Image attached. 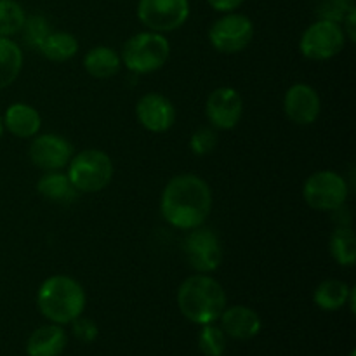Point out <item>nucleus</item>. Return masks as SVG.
<instances>
[{
	"mask_svg": "<svg viewBox=\"0 0 356 356\" xmlns=\"http://www.w3.org/2000/svg\"><path fill=\"white\" fill-rule=\"evenodd\" d=\"M72 332L82 343H94L99 336V329H97L96 322L86 316H79L72 322Z\"/></svg>",
	"mask_w": 356,
	"mask_h": 356,
	"instance_id": "obj_29",
	"label": "nucleus"
},
{
	"mask_svg": "<svg viewBox=\"0 0 356 356\" xmlns=\"http://www.w3.org/2000/svg\"><path fill=\"white\" fill-rule=\"evenodd\" d=\"M191 13L190 0H139L138 19L148 30L169 33L188 21Z\"/></svg>",
	"mask_w": 356,
	"mask_h": 356,
	"instance_id": "obj_9",
	"label": "nucleus"
},
{
	"mask_svg": "<svg viewBox=\"0 0 356 356\" xmlns=\"http://www.w3.org/2000/svg\"><path fill=\"white\" fill-rule=\"evenodd\" d=\"M3 124H2V117H0V141H2V136H3Z\"/></svg>",
	"mask_w": 356,
	"mask_h": 356,
	"instance_id": "obj_32",
	"label": "nucleus"
},
{
	"mask_svg": "<svg viewBox=\"0 0 356 356\" xmlns=\"http://www.w3.org/2000/svg\"><path fill=\"white\" fill-rule=\"evenodd\" d=\"M87 296L82 284L68 275L45 278L37 292V308L45 320L56 325H68L83 315Z\"/></svg>",
	"mask_w": 356,
	"mask_h": 356,
	"instance_id": "obj_2",
	"label": "nucleus"
},
{
	"mask_svg": "<svg viewBox=\"0 0 356 356\" xmlns=\"http://www.w3.org/2000/svg\"><path fill=\"white\" fill-rule=\"evenodd\" d=\"M212 211V190L197 174H179L165 184L160 214L170 226L183 232L204 226Z\"/></svg>",
	"mask_w": 356,
	"mask_h": 356,
	"instance_id": "obj_1",
	"label": "nucleus"
},
{
	"mask_svg": "<svg viewBox=\"0 0 356 356\" xmlns=\"http://www.w3.org/2000/svg\"><path fill=\"white\" fill-rule=\"evenodd\" d=\"M122 59L120 54L113 47L108 45H97L87 51L83 56V68L92 79L106 80L120 72Z\"/></svg>",
	"mask_w": 356,
	"mask_h": 356,
	"instance_id": "obj_18",
	"label": "nucleus"
},
{
	"mask_svg": "<svg viewBox=\"0 0 356 356\" xmlns=\"http://www.w3.org/2000/svg\"><path fill=\"white\" fill-rule=\"evenodd\" d=\"M353 9H356L355 0H320L316 14L318 19H329L341 24Z\"/></svg>",
	"mask_w": 356,
	"mask_h": 356,
	"instance_id": "obj_27",
	"label": "nucleus"
},
{
	"mask_svg": "<svg viewBox=\"0 0 356 356\" xmlns=\"http://www.w3.org/2000/svg\"><path fill=\"white\" fill-rule=\"evenodd\" d=\"M3 131L17 139H31L40 132L42 117L37 108L28 103H13L2 117Z\"/></svg>",
	"mask_w": 356,
	"mask_h": 356,
	"instance_id": "obj_16",
	"label": "nucleus"
},
{
	"mask_svg": "<svg viewBox=\"0 0 356 356\" xmlns=\"http://www.w3.org/2000/svg\"><path fill=\"white\" fill-rule=\"evenodd\" d=\"M177 308L191 323H216L226 308V292L211 275H193L177 289Z\"/></svg>",
	"mask_w": 356,
	"mask_h": 356,
	"instance_id": "obj_3",
	"label": "nucleus"
},
{
	"mask_svg": "<svg viewBox=\"0 0 356 356\" xmlns=\"http://www.w3.org/2000/svg\"><path fill=\"white\" fill-rule=\"evenodd\" d=\"M73 155L72 143L59 134H37L28 149L31 163L45 172L66 169Z\"/></svg>",
	"mask_w": 356,
	"mask_h": 356,
	"instance_id": "obj_12",
	"label": "nucleus"
},
{
	"mask_svg": "<svg viewBox=\"0 0 356 356\" xmlns=\"http://www.w3.org/2000/svg\"><path fill=\"white\" fill-rule=\"evenodd\" d=\"M170 56V44L159 31H139L127 38L120 52L122 65L136 75H149L165 66Z\"/></svg>",
	"mask_w": 356,
	"mask_h": 356,
	"instance_id": "obj_4",
	"label": "nucleus"
},
{
	"mask_svg": "<svg viewBox=\"0 0 356 356\" xmlns=\"http://www.w3.org/2000/svg\"><path fill=\"white\" fill-rule=\"evenodd\" d=\"M350 195L346 179L336 170L313 172L302 186V197L312 209L320 212H334L344 207Z\"/></svg>",
	"mask_w": 356,
	"mask_h": 356,
	"instance_id": "obj_6",
	"label": "nucleus"
},
{
	"mask_svg": "<svg viewBox=\"0 0 356 356\" xmlns=\"http://www.w3.org/2000/svg\"><path fill=\"white\" fill-rule=\"evenodd\" d=\"M348 356H356V351H355V350H351V351H350V355H348Z\"/></svg>",
	"mask_w": 356,
	"mask_h": 356,
	"instance_id": "obj_33",
	"label": "nucleus"
},
{
	"mask_svg": "<svg viewBox=\"0 0 356 356\" xmlns=\"http://www.w3.org/2000/svg\"><path fill=\"white\" fill-rule=\"evenodd\" d=\"M26 13L16 0H0V37H14L23 28Z\"/></svg>",
	"mask_w": 356,
	"mask_h": 356,
	"instance_id": "obj_24",
	"label": "nucleus"
},
{
	"mask_svg": "<svg viewBox=\"0 0 356 356\" xmlns=\"http://www.w3.org/2000/svg\"><path fill=\"white\" fill-rule=\"evenodd\" d=\"M51 31L47 17H44L42 14H33V16H26L19 33H23V40L28 47L38 49Z\"/></svg>",
	"mask_w": 356,
	"mask_h": 356,
	"instance_id": "obj_26",
	"label": "nucleus"
},
{
	"mask_svg": "<svg viewBox=\"0 0 356 356\" xmlns=\"http://www.w3.org/2000/svg\"><path fill=\"white\" fill-rule=\"evenodd\" d=\"M254 38V23L240 13H226L209 28V42L221 54H238Z\"/></svg>",
	"mask_w": 356,
	"mask_h": 356,
	"instance_id": "obj_8",
	"label": "nucleus"
},
{
	"mask_svg": "<svg viewBox=\"0 0 356 356\" xmlns=\"http://www.w3.org/2000/svg\"><path fill=\"white\" fill-rule=\"evenodd\" d=\"M218 134L214 127H198L190 138V149L197 156H207L218 146Z\"/></svg>",
	"mask_w": 356,
	"mask_h": 356,
	"instance_id": "obj_28",
	"label": "nucleus"
},
{
	"mask_svg": "<svg viewBox=\"0 0 356 356\" xmlns=\"http://www.w3.org/2000/svg\"><path fill=\"white\" fill-rule=\"evenodd\" d=\"M330 256L339 266L351 268L356 263V238L351 226H337L329 240Z\"/></svg>",
	"mask_w": 356,
	"mask_h": 356,
	"instance_id": "obj_23",
	"label": "nucleus"
},
{
	"mask_svg": "<svg viewBox=\"0 0 356 356\" xmlns=\"http://www.w3.org/2000/svg\"><path fill=\"white\" fill-rule=\"evenodd\" d=\"M341 26H343V31L344 35H346L348 40L355 42L356 40V9L351 10V13L344 17Z\"/></svg>",
	"mask_w": 356,
	"mask_h": 356,
	"instance_id": "obj_31",
	"label": "nucleus"
},
{
	"mask_svg": "<svg viewBox=\"0 0 356 356\" xmlns=\"http://www.w3.org/2000/svg\"><path fill=\"white\" fill-rule=\"evenodd\" d=\"M79 47V40L70 31H51L38 47V52L52 63H65L75 58Z\"/></svg>",
	"mask_w": 356,
	"mask_h": 356,
	"instance_id": "obj_21",
	"label": "nucleus"
},
{
	"mask_svg": "<svg viewBox=\"0 0 356 356\" xmlns=\"http://www.w3.org/2000/svg\"><path fill=\"white\" fill-rule=\"evenodd\" d=\"M37 191L49 202H56V204H72L79 191L70 181L68 174L63 170H49L45 172L40 179L37 181Z\"/></svg>",
	"mask_w": 356,
	"mask_h": 356,
	"instance_id": "obj_19",
	"label": "nucleus"
},
{
	"mask_svg": "<svg viewBox=\"0 0 356 356\" xmlns=\"http://www.w3.org/2000/svg\"><path fill=\"white\" fill-rule=\"evenodd\" d=\"M136 118L148 132L163 134L176 124V106L163 94L148 92L136 104Z\"/></svg>",
	"mask_w": 356,
	"mask_h": 356,
	"instance_id": "obj_13",
	"label": "nucleus"
},
{
	"mask_svg": "<svg viewBox=\"0 0 356 356\" xmlns=\"http://www.w3.org/2000/svg\"><path fill=\"white\" fill-rule=\"evenodd\" d=\"M346 35L339 23L316 19L301 35L299 51L309 61H329L346 47Z\"/></svg>",
	"mask_w": 356,
	"mask_h": 356,
	"instance_id": "obj_7",
	"label": "nucleus"
},
{
	"mask_svg": "<svg viewBox=\"0 0 356 356\" xmlns=\"http://www.w3.org/2000/svg\"><path fill=\"white\" fill-rule=\"evenodd\" d=\"M350 292L351 287L346 282L337 280V278H329V280H323L315 289L313 301L323 312H337V309L346 306Z\"/></svg>",
	"mask_w": 356,
	"mask_h": 356,
	"instance_id": "obj_22",
	"label": "nucleus"
},
{
	"mask_svg": "<svg viewBox=\"0 0 356 356\" xmlns=\"http://www.w3.org/2000/svg\"><path fill=\"white\" fill-rule=\"evenodd\" d=\"M228 344V336L225 330L214 323L202 325L200 334H198V348L205 356H222Z\"/></svg>",
	"mask_w": 356,
	"mask_h": 356,
	"instance_id": "obj_25",
	"label": "nucleus"
},
{
	"mask_svg": "<svg viewBox=\"0 0 356 356\" xmlns=\"http://www.w3.org/2000/svg\"><path fill=\"white\" fill-rule=\"evenodd\" d=\"M284 111L296 125H312L322 113V99L315 87L308 83H294L284 96Z\"/></svg>",
	"mask_w": 356,
	"mask_h": 356,
	"instance_id": "obj_14",
	"label": "nucleus"
},
{
	"mask_svg": "<svg viewBox=\"0 0 356 356\" xmlns=\"http://www.w3.org/2000/svg\"><path fill=\"white\" fill-rule=\"evenodd\" d=\"M205 117L219 131H232L243 117L242 94L233 87H218L205 101Z\"/></svg>",
	"mask_w": 356,
	"mask_h": 356,
	"instance_id": "obj_11",
	"label": "nucleus"
},
{
	"mask_svg": "<svg viewBox=\"0 0 356 356\" xmlns=\"http://www.w3.org/2000/svg\"><path fill=\"white\" fill-rule=\"evenodd\" d=\"M23 49L10 37H0V90L13 86L23 70Z\"/></svg>",
	"mask_w": 356,
	"mask_h": 356,
	"instance_id": "obj_20",
	"label": "nucleus"
},
{
	"mask_svg": "<svg viewBox=\"0 0 356 356\" xmlns=\"http://www.w3.org/2000/svg\"><path fill=\"white\" fill-rule=\"evenodd\" d=\"M221 329L228 337L235 341L254 339L263 329V322L256 309L243 305L226 306L225 312L219 316Z\"/></svg>",
	"mask_w": 356,
	"mask_h": 356,
	"instance_id": "obj_15",
	"label": "nucleus"
},
{
	"mask_svg": "<svg viewBox=\"0 0 356 356\" xmlns=\"http://www.w3.org/2000/svg\"><path fill=\"white\" fill-rule=\"evenodd\" d=\"M245 0H207L209 6L219 14H226V13H235L236 9L243 6Z\"/></svg>",
	"mask_w": 356,
	"mask_h": 356,
	"instance_id": "obj_30",
	"label": "nucleus"
},
{
	"mask_svg": "<svg viewBox=\"0 0 356 356\" xmlns=\"http://www.w3.org/2000/svg\"><path fill=\"white\" fill-rule=\"evenodd\" d=\"M183 252L188 264L197 273H212L222 263V243L212 229L198 226L190 229L183 242Z\"/></svg>",
	"mask_w": 356,
	"mask_h": 356,
	"instance_id": "obj_10",
	"label": "nucleus"
},
{
	"mask_svg": "<svg viewBox=\"0 0 356 356\" xmlns=\"http://www.w3.org/2000/svg\"><path fill=\"white\" fill-rule=\"evenodd\" d=\"M68 344L63 325L49 323V325L38 327L31 332L26 341V355L28 356H61Z\"/></svg>",
	"mask_w": 356,
	"mask_h": 356,
	"instance_id": "obj_17",
	"label": "nucleus"
},
{
	"mask_svg": "<svg viewBox=\"0 0 356 356\" xmlns=\"http://www.w3.org/2000/svg\"><path fill=\"white\" fill-rule=\"evenodd\" d=\"M113 162L103 149L87 148L72 156L66 174L79 193L103 191L113 179Z\"/></svg>",
	"mask_w": 356,
	"mask_h": 356,
	"instance_id": "obj_5",
	"label": "nucleus"
}]
</instances>
